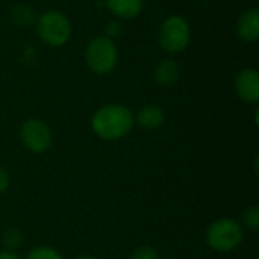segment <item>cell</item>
Instances as JSON below:
<instances>
[{
	"instance_id": "obj_1",
	"label": "cell",
	"mask_w": 259,
	"mask_h": 259,
	"mask_svg": "<svg viewBox=\"0 0 259 259\" xmlns=\"http://www.w3.org/2000/svg\"><path fill=\"white\" fill-rule=\"evenodd\" d=\"M134 112L124 105H106L96 111L91 126L97 137L112 141L127 135L134 126Z\"/></svg>"
},
{
	"instance_id": "obj_2",
	"label": "cell",
	"mask_w": 259,
	"mask_h": 259,
	"mask_svg": "<svg viewBox=\"0 0 259 259\" xmlns=\"http://www.w3.org/2000/svg\"><path fill=\"white\" fill-rule=\"evenodd\" d=\"M85 61L96 74L111 73L118 62V50L112 39L103 36L93 38L85 49Z\"/></svg>"
},
{
	"instance_id": "obj_3",
	"label": "cell",
	"mask_w": 259,
	"mask_h": 259,
	"mask_svg": "<svg viewBox=\"0 0 259 259\" xmlns=\"http://www.w3.org/2000/svg\"><path fill=\"white\" fill-rule=\"evenodd\" d=\"M35 26L39 38L52 47L64 46L71 36L70 20L59 11H46L36 18Z\"/></svg>"
},
{
	"instance_id": "obj_4",
	"label": "cell",
	"mask_w": 259,
	"mask_h": 259,
	"mask_svg": "<svg viewBox=\"0 0 259 259\" xmlns=\"http://www.w3.org/2000/svg\"><path fill=\"white\" fill-rule=\"evenodd\" d=\"M191 39V29L188 21L181 15H171L162 21L158 30V42L162 50L168 53H179L185 50Z\"/></svg>"
},
{
	"instance_id": "obj_5",
	"label": "cell",
	"mask_w": 259,
	"mask_h": 259,
	"mask_svg": "<svg viewBox=\"0 0 259 259\" xmlns=\"http://www.w3.org/2000/svg\"><path fill=\"white\" fill-rule=\"evenodd\" d=\"M243 240V228L232 219L214 222L206 231V243L217 252L234 250Z\"/></svg>"
},
{
	"instance_id": "obj_6",
	"label": "cell",
	"mask_w": 259,
	"mask_h": 259,
	"mask_svg": "<svg viewBox=\"0 0 259 259\" xmlns=\"http://www.w3.org/2000/svg\"><path fill=\"white\" fill-rule=\"evenodd\" d=\"M23 144L33 153H42L52 146V132L49 126L36 118L27 120L20 129Z\"/></svg>"
},
{
	"instance_id": "obj_7",
	"label": "cell",
	"mask_w": 259,
	"mask_h": 259,
	"mask_svg": "<svg viewBox=\"0 0 259 259\" xmlns=\"http://www.w3.org/2000/svg\"><path fill=\"white\" fill-rule=\"evenodd\" d=\"M235 91L241 100L256 105L259 102V73L255 68H243L235 77Z\"/></svg>"
},
{
	"instance_id": "obj_8",
	"label": "cell",
	"mask_w": 259,
	"mask_h": 259,
	"mask_svg": "<svg viewBox=\"0 0 259 259\" xmlns=\"http://www.w3.org/2000/svg\"><path fill=\"white\" fill-rule=\"evenodd\" d=\"M237 35L246 42H253L259 38V9L256 6L244 11L237 21Z\"/></svg>"
},
{
	"instance_id": "obj_9",
	"label": "cell",
	"mask_w": 259,
	"mask_h": 259,
	"mask_svg": "<svg viewBox=\"0 0 259 259\" xmlns=\"http://www.w3.org/2000/svg\"><path fill=\"white\" fill-rule=\"evenodd\" d=\"M179 74H181L179 64L175 59H170V58L162 59L155 68V80L162 88L173 87L178 82Z\"/></svg>"
},
{
	"instance_id": "obj_10",
	"label": "cell",
	"mask_w": 259,
	"mask_h": 259,
	"mask_svg": "<svg viewBox=\"0 0 259 259\" xmlns=\"http://www.w3.org/2000/svg\"><path fill=\"white\" fill-rule=\"evenodd\" d=\"M105 5L120 18H134L141 14L144 0H105Z\"/></svg>"
},
{
	"instance_id": "obj_11",
	"label": "cell",
	"mask_w": 259,
	"mask_h": 259,
	"mask_svg": "<svg viewBox=\"0 0 259 259\" xmlns=\"http://www.w3.org/2000/svg\"><path fill=\"white\" fill-rule=\"evenodd\" d=\"M164 111L158 105H146L140 109L135 120L143 129H156L164 123Z\"/></svg>"
},
{
	"instance_id": "obj_12",
	"label": "cell",
	"mask_w": 259,
	"mask_h": 259,
	"mask_svg": "<svg viewBox=\"0 0 259 259\" xmlns=\"http://www.w3.org/2000/svg\"><path fill=\"white\" fill-rule=\"evenodd\" d=\"M11 20L20 27H29L36 23L35 11L27 5H15L11 9Z\"/></svg>"
},
{
	"instance_id": "obj_13",
	"label": "cell",
	"mask_w": 259,
	"mask_h": 259,
	"mask_svg": "<svg viewBox=\"0 0 259 259\" xmlns=\"http://www.w3.org/2000/svg\"><path fill=\"white\" fill-rule=\"evenodd\" d=\"M23 243V232L17 228H11L3 234V244L9 249L14 250L17 247H20Z\"/></svg>"
},
{
	"instance_id": "obj_14",
	"label": "cell",
	"mask_w": 259,
	"mask_h": 259,
	"mask_svg": "<svg viewBox=\"0 0 259 259\" xmlns=\"http://www.w3.org/2000/svg\"><path fill=\"white\" fill-rule=\"evenodd\" d=\"M26 259H62L61 258V253L52 247H47V246H42V247H35L32 249Z\"/></svg>"
},
{
	"instance_id": "obj_15",
	"label": "cell",
	"mask_w": 259,
	"mask_h": 259,
	"mask_svg": "<svg viewBox=\"0 0 259 259\" xmlns=\"http://www.w3.org/2000/svg\"><path fill=\"white\" fill-rule=\"evenodd\" d=\"M121 32H123V26H121V23L118 20L108 21V24L105 27V36L106 38H109V39L114 41L115 38H118L121 35Z\"/></svg>"
},
{
	"instance_id": "obj_16",
	"label": "cell",
	"mask_w": 259,
	"mask_h": 259,
	"mask_svg": "<svg viewBox=\"0 0 259 259\" xmlns=\"http://www.w3.org/2000/svg\"><path fill=\"white\" fill-rule=\"evenodd\" d=\"M131 259H159V255H158V252H156L153 247H150V246H143V247L137 249V250L132 253Z\"/></svg>"
},
{
	"instance_id": "obj_17",
	"label": "cell",
	"mask_w": 259,
	"mask_h": 259,
	"mask_svg": "<svg viewBox=\"0 0 259 259\" xmlns=\"http://www.w3.org/2000/svg\"><path fill=\"white\" fill-rule=\"evenodd\" d=\"M244 222H246V225L250 228V229H253V231H256L259 228V206H252V208H249L247 209V212H246V215H244Z\"/></svg>"
},
{
	"instance_id": "obj_18",
	"label": "cell",
	"mask_w": 259,
	"mask_h": 259,
	"mask_svg": "<svg viewBox=\"0 0 259 259\" xmlns=\"http://www.w3.org/2000/svg\"><path fill=\"white\" fill-rule=\"evenodd\" d=\"M8 185H9V178H8V173H6L3 168H0V193H3V191L8 188Z\"/></svg>"
},
{
	"instance_id": "obj_19",
	"label": "cell",
	"mask_w": 259,
	"mask_h": 259,
	"mask_svg": "<svg viewBox=\"0 0 259 259\" xmlns=\"http://www.w3.org/2000/svg\"><path fill=\"white\" fill-rule=\"evenodd\" d=\"M0 259H20L17 253H14L12 250H3L0 252Z\"/></svg>"
},
{
	"instance_id": "obj_20",
	"label": "cell",
	"mask_w": 259,
	"mask_h": 259,
	"mask_svg": "<svg viewBox=\"0 0 259 259\" xmlns=\"http://www.w3.org/2000/svg\"><path fill=\"white\" fill-rule=\"evenodd\" d=\"M74 259H96L94 256H77V258Z\"/></svg>"
}]
</instances>
